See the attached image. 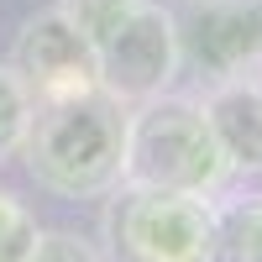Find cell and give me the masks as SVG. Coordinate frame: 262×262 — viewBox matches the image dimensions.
Segmentation results:
<instances>
[{"instance_id":"obj_6","label":"cell","mask_w":262,"mask_h":262,"mask_svg":"<svg viewBox=\"0 0 262 262\" xmlns=\"http://www.w3.org/2000/svg\"><path fill=\"white\" fill-rule=\"evenodd\" d=\"M6 69L27 84V95H32L37 105H42V100H69V95H84V90H100L95 48L69 27V21H63L58 6L21 21Z\"/></svg>"},{"instance_id":"obj_13","label":"cell","mask_w":262,"mask_h":262,"mask_svg":"<svg viewBox=\"0 0 262 262\" xmlns=\"http://www.w3.org/2000/svg\"><path fill=\"white\" fill-rule=\"evenodd\" d=\"M257 79H262V53H257Z\"/></svg>"},{"instance_id":"obj_5","label":"cell","mask_w":262,"mask_h":262,"mask_svg":"<svg viewBox=\"0 0 262 262\" xmlns=\"http://www.w3.org/2000/svg\"><path fill=\"white\" fill-rule=\"evenodd\" d=\"M179 21L184 74L221 84L236 74H257L262 53V0H194Z\"/></svg>"},{"instance_id":"obj_4","label":"cell","mask_w":262,"mask_h":262,"mask_svg":"<svg viewBox=\"0 0 262 262\" xmlns=\"http://www.w3.org/2000/svg\"><path fill=\"white\" fill-rule=\"evenodd\" d=\"M95 74H100V95H111L116 105H126V111H137V105L168 95L173 79L184 74L179 21H173V11L158 6V0L137 6L95 48Z\"/></svg>"},{"instance_id":"obj_2","label":"cell","mask_w":262,"mask_h":262,"mask_svg":"<svg viewBox=\"0 0 262 262\" xmlns=\"http://www.w3.org/2000/svg\"><path fill=\"white\" fill-rule=\"evenodd\" d=\"M121 184L189 194V200H221V189L231 184V168L215 147V131L194 95L168 90L131 111Z\"/></svg>"},{"instance_id":"obj_11","label":"cell","mask_w":262,"mask_h":262,"mask_svg":"<svg viewBox=\"0 0 262 262\" xmlns=\"http://www.w3.org/2000/svg\"><path fill=\"white\" fill-rule=\"evenodd\" d=\"M42 242L37 215L16 200L11 189H0V262H27Z\"/></svg>"},{"instance_id":"obj_8","label":"cell","mask_w":262,"mask_h":262,"mask_svg":"<svg viewBox=\"0 0 262 262\" xmlns=\"http://www.w3.org/2000/svg\"><path fill=\"white\" fill-rule=\"evenodd\" d=\"M210 262H262V194L210 200Z\"/></svg>"},{"instance_id":"obj_10","label":"cell","mask_w":262,"mask_h":262,"mask_svg":"<svg viewBox=\"0 0 262 262\" xmlns=\"http://www.w3.org/2000/svg\"><path fill=\"white\" fill-rule=\"evenodd\" d=\"M32 111H37V100L27 95V84L0 63V163H11L21 152L27 126H32Z\"/></svg>"},{"instance_id":"obj_3","label":"cell","mask_w":262,"mask_h":262,"mask_svg":"<svg viewBox=\"0 0 262 262\" xmlns=\"http://www.w3.org/2000/svg\"><path fill=\"white\" fill-rule=\"evenodd\" d=\"M105 262H210V200L121 184L100 210Z\"/></svg>"},{"instance_id":"obj_9","label":"cell","mask_w":262,"mask_h":262,"mask_svg":"<svg viewBox=\"0 0 262 262\" xmlns=\"http://www.w3.org/2000/svg\"><path fill=\"white\" fill-rule=\"evenodd\" d=\"M137 6H147V0H58L63 21H69V27L90 42V48H100V42L111 37Z\"/></svg>"},{"instance_id":"obj_7","label":"cell","mask_w":262,"mask_h":262,"mask_svg":"<svg viewBox=\"0 0 262 262\" xmlns=\"http://www.w3.org/2000/svg\"><path fill=\"white\" fill-rule=\"evenodd\" d=\"M194 100L215 131V147H221L231 179H262V79L236 74L221 84H205Z\"/></svg>"},{"instance_id":"obj_1","label":"cell","mask_w":262,"mask_h":262,"mask_svg":"<svg viewBox=\"0 0 262 262\" xmlns=\"http://www.w3.org/2000/svg\"><path fill=\"white\" fill-rule=\"evenodd\" d=\"M126 121L131 111L100 90H84L69 100H42L32 111L27 142H21L16 158L27 163L37 189L58 194V200H100V194L121 189Z\"/></svg>"},{"instance_id":"obj_12","label":"cell","mask_w":262,"mask_h":262,"mask_svg":"<svg viewBox=\"0 0 262 262\" xmlns=\"http://www.w3.org/2000/svg\"><path fill=\"white\" fill-rule=\"evenodd\" d=\"M27 262H105V257L79 231H42V242H37V252Z\"/></svg>"}]
</instances>
